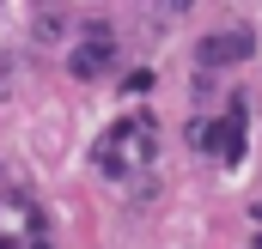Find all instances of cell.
I'll return each instance as SVG.
<instances>
[{"label":"cell","instance_id":"1","mask_svg":"<svg viewBox=\"0 0 262 249\" xmlns=\"http://www.w3.org/2000/svg\"><path fill=\"white\" fill-rule=\"evenodd\" d=\"M195 140L220 146V152H226V164H238V158H244V110H226V122L213 128V134H201V128H195Z\"/></svg>","mask_w":262,"mask_h":249},{"label":"cell","instance_id":"2","mask_svg":"<svg viewBox=\"0 0 262 249\" xmlns=\"http://www.w3.org/2000/svg\"><path fill=\"white\" fill-rule=\"evenodd\" d=\"M238 55H250V37H244V31L207 37V43H201V61H207V67H226V61H238Z\"/></svg>","mask_w":262,"mask_h":249},{"label":"cell","instance_id":"3","mask_svg":"<svg viewBox=\"0 0 262 249\" xmlns=\"http://www.w3.org/2000/svg\"><path fill=\"white\" fill-rule=\"evenodd\" d=\"M104 67H110L104 49H79V55H73V73H104Z\"/></svg>","mask_w":262,"mask_h":249}]
</instances>
